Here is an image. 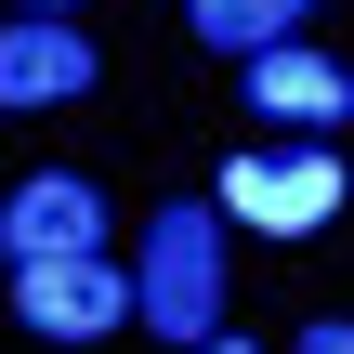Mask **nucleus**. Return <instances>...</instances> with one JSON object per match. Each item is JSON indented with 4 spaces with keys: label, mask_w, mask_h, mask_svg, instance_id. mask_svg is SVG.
Returning <instances> with one entry per match:
<instances>
[{
    "label": "nucleus",
    "mask_w": 354,
    "mask_h": 354,
    "mask_svg": "<svg viewBox=\"0 0 354 354\" xmlns=\"http://www.w3.org/2000/svg\"><path fill=\"white\" fill-rule=\"evenodd\" d=\"M184 13H197V39H210V53H236V66H250V53H276L315 0H184Z\"/></svg>",
    "instance_id": "7"
},
{
    "label": "nucleus",
    "mask_w": 354,
    "mask_h": 354,
    "mask_svg": "<svg viewBox=\"0 0 354 354\" xmlns=\"http://www.w3.org/2000/svg\"><path fill=\"white\" fill-rule=\"evenodd\" d=\"M13 315L39 342H105V328H131V276L118 263H13Z\"/></svg>",
    "instance_id": "3"
},
{
    "label": "nucleus",
    "mask_w": 354,
    "mask_h": 354,
    "mask_svg": "<svg viewBox=\"0 0 354 354\" xmlns=\"http://www.w3.org/2000/svg\"><path fill=\"white\" fill-rule=\"evenodd\" d=\"M26 13H66V0H26Z\"/></svg>",
    "instance_id": "9"
},
{
    "label": "nucleus",
    "mask_w": 354,
    "mask_h": 354,
    "mask_svg": "<svg viewBox=\"0 0 354 354\" xmlns=\"http://www.w3.org/2000/svg\"><path fill=\"white\" fill-rule=\"evenodd\" d=\"M223 223H263V236H315L342 210V158L328 145H263V158H223Z\"/></svg>",
    "instance_id": "2"
},
{
    "label": "nucleus",
    "mask_w": 354,
    "mask_h": 354,
    "mask_svg": "<svg viewBox=\"0 0 354 354\" xmlns=\"http://www.w3.org/2000/svg\"><path fill=\"white\" fill-rule=\"evenodd\" d=\"M131 315H145L158 342H210V328H223V210L171 197V210L145 223V276H131Z\"/></svg>",
    "instance_id": "1"
},
{
    "label": "nucleus",
    "mask_w": 354,
    "mask_h": 354,
    "mask_svg": "<svg viewBox=\"0 0 354 354\" xmlns=\"http://www.w3.org/2000/svg\"><path fill=\"white\" fill-rule=\"evenodd\" d=\"M66 92H92V39L66 13H13L0 26V105H66Z\"/></svg>",
    "instance_id": "6"
},
{
    "label": "nucleus",
    "mask_w": 354,
    "mask_h": 354,
    "mask_svg": "<svg viewBox=\"0 0 354 354\" xmlns=\"http://www.w3.org/2000/svg\"><path fill=\"white\" fill-rule=\"evenodd\" d=\"M0 250H13V263H92V250H105V197H92L79 171L13 184V197H0Z\"/></svg>",
    "instance_id": "4"
},
{
    "label": "nucleus",
    "mask_w": 354,
    "mask_h": 354,
    "mask_svg": "<svg viewBox=\"0 0 354 354\" xmlns=\"http://www.w3.org/2000/svg\"><path fill=\"white\" fill-rule=\"evenodd\" d=\"M236 79H250V105H263V118H289V131H342V118H354V66H328V53H302V39L250 53Z\"/></svg>",
    "instance_id": "5"
},
{
    "label": "nucleus",
    "mask_w": 354,
    "mask_h": 354,
    "mask_svg": "<svg viewBox=\"0 0 354 354\" xmlns=\"http://www.w3.org/2000/svg\"><path fill=\"white\" fill-rule=\"evenodd\" d=\"M210 354H250V342H210Z\"/></svg>",
    "instance_id": "10"
},
{
    "label": "nucleus",
    "mask_w": 354,
    "mask_h": 354,
    "mask_svg": "<svg viewBox=\"0 0 354 354\" xmlns=\"http://www.w3.org/2000/svg\"><path fill=\"white\" fill-rule=\"evenodd\" d=\"M302 354H354V328H302Z\"/></svg>",
    "instance_id": "8"
}]
</instances>
